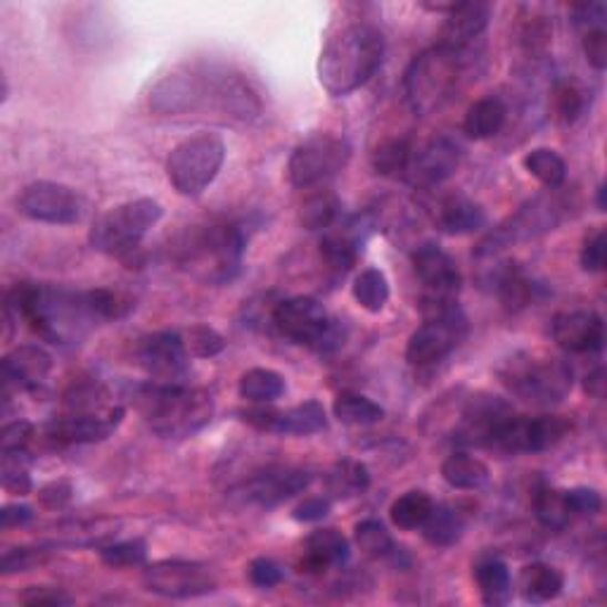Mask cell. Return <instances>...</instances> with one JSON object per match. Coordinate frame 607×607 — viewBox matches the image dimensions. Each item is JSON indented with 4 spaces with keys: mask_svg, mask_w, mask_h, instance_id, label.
Wrapping results in <instances>:
<instances>
[{
    "mask_svg": "<svg viewBox=\"0 0 607 607\" xmlns=\"http://www.w3.org/2000/svg\"><path fill=\"white\" fill-rule=\"evenodd\" d=\"M584 384H586V392H588V394L596 397V399H600V397L605 394V370H603V366H598V368L594 370V373H588Z\"/></svg>",
    "mask_w": 607,
    "mask_h": 607,
    "instance_id": "obj_60",
    "label": "cell"
},
{
    "mask_svg": "<svg viewBox=\"0 0 607 607\" xmlns=\"http://www.w3.org/2000/svg\"><path fill=\"white\" fill-rule=\"evenodd\" d=\"M425 323L420 326L407 344V361L411 366H432L444 361L467 335V318L455 299L423 297Z\"/></svg>",
    "mask_w": 607,
    "mask_h": 607,
    "instance_id": "obj_10",
    "label": "cell"
},
{
    "mask_svg": "<svg viewBox=\"0 0 607 607\" xmlns=\"http://www.w3.org/2000/svg\"><path fill=\"white\" fill-rule=\"evenodd\" d=\"M420 529H423L428 544L446 548V546H453L455 542H461V536L465 532V519L459 511L451 508V505L434 503L432 515Z\"/></svg>",
    "mask_w": 607,
    "mask_h": 607,
    "instance_id": "obj_35",
    "label": "cell"
},
{
    "mask_svg": "<svg viewBox=\"0 0 607 607\" xmlns=\"http://www.w3.org/2000/svg\"><path fill=\"white\" fill-rule=\"evenodd\" d=\"M527 172L544 185L546 191L563 188L567 178V164L558 155V152L551 147H536L525 157Z\"/></svg>",
    "mask_w": 607,
    "mask_h": 607,
    "instance_id": "obj_41",
    "label": "cell"
},
{
    "mask_svg": "<svg viewBox=\"0 0 607 607\" xmlns=\"http://www.w3.org/2000/svg\"><path fill=\"white\" fill-rule=\"evenodd\" d=\"M342 216L340 197L330 191H320L304 199L299 209V224L307 230H328Z\"/></svg>",
    "mask_w": 607,
    "mask_h": 607,
    "instance_id": "obj_38",
    "label": "cell"
},
{
    "mask_svg": "<svg viewBox=\"0 0 607 607\" xmlns=\"http://www.w3.org/2000/svg\"><path fill=\"white\" fill-rule=\"evenodd\" d=\"M351 292L361 309L368 313H380L390 301V282H387V276L380 268H366L353 280Z\"/></svg>",
    "mask_w": 607,
    "mask_h": 607,
    "instance_id": "obj_42",
    "label": "cell"
},
{
    "mask_svg": "<svg viewBox=\"0 0 607 607\" xmlns=\"http://www.w3.org/2000/svg\"><path fill=\"white\" fill-rule=\"evenodd\" d=\"M582 45H584V55H586L588 64H591L598 72H605V66H607V31H605V27L584 31Z\"/></svg>",
    "mask_w": 607,
    "mask_h": 607,
    "instance_id": "obj_53",
    "label": "cell"
},
{
    "mask_svg": "<svg viewBox=\"0 0 607 607\" xmlns=\"http://www.w3.org/2000/svg\"><path fill=\"white\" fill-rule=\"evenodd\" d=\"M328 428V418L323 403L311 399L288 411H278L274 432L271 434H288V436H309L323 432Z\"/></svg>",
    "mask_w": 607,
    "mask_h": 607,
    "instance_id": "obj_33",
    "label": "cell"
},
{
    "mask_svg": "<svg viewBox=\"0 0 607 607\" xmlns=\"http://www.w3.org/2000/svg\"><path fill=\"white\" fill-rule=\"evenodd\" d=\"M508 120V105L498 95H486L470 105L463 128L472 141H488L501 133Z\"/></svg>",
    "mask_w": 607,
    "mask_h": 607,
    "instance_id": "obj_31",
    "label": "cell"
},
{
    "mask_svg": "<svg viewBox=\"0 0 607 607\" xmlns=\"http://www.w3.org/2000/svg\"><path fill=\"white\" fill-rule=\"evenodd\" d=\"M247 575L257 588H274L285 579V569L271 558H255L247 567Z\"/></svg>",
    "mask_w": 607,
    "mask_h": 607,
    "instance_id": "obj_51",
    "label": "cell"
},
{
    "mask_svg": "<svg viewBox=\"0 0 607 607\" xmlns=\"http://www.w3.org/2000/svg\"><path fill=\"white\" fill-rule=\"evenodd\" d=\"M33 434H37V430H33L29 420H12V423L3 425V430H0V451L24 453L33 442Z\"/></svg>",
    "mask_w": 607,
    "mask_h": 607,
    "instance_id": "obj_49",
    "label": "cell"
},
{
    "mask_svg": "<svg viewBox=\"0 0 607 607\" xmlns=\"http://www.w3.org/2000/svg\"><path fill=\"white\" fill-rule=\"evenodd\" d=\"M515 415L513 407L501 397L480 392L465 401L453 440L463 446H492L498 430Z\"/></svg>",
    "mask_w": 607,
    "mask_h": 607,
    "instance_id": "obj_17",
    "label": "cell"
},
{
    "mask_svg": "<svg viewBox=\"0 0 607 607\" xmlns=\"http://www.w3.org/2000/svg\"><path fill=\"white\" fill-rule=\"evenodd\" d=\"M488 17H492V6L484 3V0H459V6L446 14L440 43L451 48H470V43L484 33Z\"/></svg>",
    "mask_w": 607,
    "mask_h": 607,
    "instance_id": "obj_26",
    "label": "cell"
},
{
    "mask_svg": "<svg viewBox=\"0 0 607 607\" xmlns=\"http://www.w3.org/2000/svg\"><path fill=\"white\" fill-rule=\"evenodd\" d=\"M475 582L482 603L488 607H503L513 600L511 569L496 555H486L475 565Z\"/></svg>",
    "mask_w": 607,
    "mask_h": 607,
    "instance_id": "obj_30",
    "label": "cell"
},
{
    "mask_svg": "<svg viewBox=\"0 0 607 607\" xmlns=\"http://www.w3.org/2000/svg\"><path fill=\"white\" fill-rule=\"evenodd\" d=\"M17 209L31 218V222L72 226L79 224L83 214H86V199L64 183L37 181L29 183L22 195L17 197Z\"/></svg>",
    "mask_w": 607,
    "mask_h": 607,
    "instance_id": "obj_13",
    "label": "cell"
},
{
    "mask_svg": "<svg viewBox=\"0 0 607 607\" xmlns=\"http://www.w3.org/2000/svg\"><path fill=\"white\" fill-rule=\"evenodd\" d=\"M605 195H607V188H605V183H600V185H598V195H596V205H598V212H605V209H607Z\"/></svg>",
    "mask_w": 607,
    "mask_h": 607,
    "instance_id": "obj_61",
    "label": "cell"
},
{
    "mask_svg": "<svg viewBox=\"0 0 607 607\" xmlns=\"http://www.w3.org/2000/svg\"><path fill=\"white\" fill-rule=\"evenodd\" d=\"M565 588V577L558 567L546 563H532L519 572L522 600L532 605H544L558 598Z\"/></svg>",
    "mask_w": 607,
    "mask_h": 607,
    "instance_id": "obj_32",
    "label": "cell"
},
{
    "mask_svg": "<svg viewBox=\"0 0 607 607\" xmlns=\"http://www.w3.org/2000/svg\"><path fill=\"white\" fill-rule=\"evenodd\" d=\"M133 403L152 432L164 440H185L205 430L214 418V397L188 384L145 382L133 387Z\"/></svg>",
    "mask_w": 607,
    "mask_h": 607,
    "instance_id": "obj_3",
    "label": "cell"
},
{
    "mask_svg": "<svg viewBox=\"0 0 607 607\" xmlns=\"http://www.w3.org/2000/svg\"><path fill=\"white\" fill-rule=\"evenodd\" d=\"M122 407H100L86 411H70L48 425V440L60 446L105 442L124 423Z\"/></svg>",
    "mask_w": 607,
    "mask_h": 607,
    "instance_id": "obj_18",
    "label": "cell"
},
{
    "mask_svg": "<svg viewBox=\"0 0 607 607\" xmlns=\"http://www.w3.org/2000/svg\"><path fill=\"white\" fill-rule=\"evenodd\" d=\"M100 558L110 567H138L147 560V544L143 538H128V542L100 548Z\"/></svg>",
    "mask_w": 607,
    "mask_h": 607,
    "instance_id": "obj_48",
    "label": "cell"
},
{
    "mask_svg": "<svg viewBox=\"0 0 607 607\" xmlns=\"http://www.w3.org/2000/svg\"><path fill=\"white\" fill-rule=\"evenodd\" d=\"M434 224L446 235H467L484 228L486 214L475 199L463 193H451L436 202Z\"/></svg>",
    "mask_w": 607,
    "mask_h": 607,
    "instance_id": "obj_27",
    "label": "cell"
},
{
    "mask_svg": "<svg viewBox=\"0 0 607 607\" xmlns=\"http://www.w3.org/2000/svg\"><path fill=\"white\" fill-rule=\"evenodd\" d=\"M20 603L22 605H31V607H62V605H72L74 598L66 596L62 588L55 586H29L27 591L20 594Z\"/></svg>",
    "mask_w": 607,
    "mask_h": 607,
    "instance_id": "obj_52",
    "label": "cell"
},
{
    "mask_svg": "<svg viewBox=\"0 0 607 607\" xmlns=\"http://www.w3.org/2000/svg\"><path fill=\"white\" fill-rule=\"evenodd\" d=\"M33 519H37V513H33V508H29V505L14 503V505H6V508L0 511V525H3V529L27 527Z\"/></svg>",
    "mask_w": 607,
    "mask_h": 607,
    "instance_id": "obj_59",
    "label": "cell"
},
{
    "mask_svg": "<svg viewBox=\"0 0 607 607\" xmlns=\"http://www.w3.org/2000/svg\"><path fill=\"white\" fill-rule=\"evenodd\" d=\"M378 228V218L373 212L351 214L347 218H337L323 238H320V257L332 268V271L347 274L349 268L359 261L363 245Z\"/></svg>",
    "mask_w": 607,
    "mask_h": 607,
    "instance_id": "obj_16",
    "label": "cell"
},
{
    "mask_svg": "<svg viewBox=\"0 0 607 607\" xmlns=\"http://www.w3.org/2000/svg\"><path fill=\"white\" fill-rule=\"evenodd\" d=\"M311 482H313V475L309 470L276 467V470L261 472V475L257 477H251L243 486V496L249 503L264 505V508H274V505H280L288 498L307 492Z\"/></svg>",
    "mask_w": 607,
    "mask_h": 607,
    "instance_id": "obj_24",
    "label": "cell"
},
{
    "mask_svg": "<svg viewBox=\"0 0 607 607\" xmlns=\"http://www.w3.org/2000/svg\"><path fill=\"white\" fill-rule=\"evenodd\" d=\"M572 423L563 415H538V418H517L513 415L505 423L488 449L501 453H542L558 446L569 434Z\"/></svg>",
    "mask_w": 607,
    "mask_h": 607,
    "instance_id": "obj_14",
    "label": "cell"
},
{
    "mask_svg": "<svg viewBox=\"0 0 607 607\" xmlns=\"http://www.w3.org/2000/svg\"><path fill=\"white\" fill-rule=\"evenodd\" d=\"M351 160V145L335 133H316L295 147L288 162V178L299 191L335 178Z\"/></svg>",
    "mask_w": 607,
    "mask_h": 607,
    "instance_id": "obj_12",
    "label": "cell"
},
{
    "mask_svg": "<svg viewBox=\"0 0 607 607\" xmlns=\"http://www.w3.org/2000/svg\"><path fill=\"white\" fill-rule=\"evenodd\" d=\"M572 17H575V24L584 31L598 29V27H605L607 8L605 3H577L572 6Z\"/></svg>",
    "mask_w": 607,
    "mask_h": 607,
    "instance_id": "obj_56",
    "label": "cell"
},
{
    "mask_svg": "<svg viewBox=\"0 0 607 607\" xmlns=\"http://www.w3.org/2000/svg\"><path fill=\"white\" fill-rule=\"evenodd\" d=\"M72 494L74 488L70 482H50L45 484L41 492H39V501L43 508H50V511H58V508H64L66 503L72 501Z\"/></svg>",
    "mask_w": 607,
    "mask_h": 607,
    "instance_id": "obj_57",
    "label": "cell"
},
{
    "mask_svg": "<svg viewBox=\"0 0 607 607\" xmlns=\"http://www.w3.org/2000/svg\"><path fill=\"white\" fill-rule=\"evenodd\" d=\"M432 511H434L432 496L413 488V492H407L392 503L390 517H392V522L399 529L413 532V529H420L425 525L428 517L432 515Z\"/></svg>",
    "mask_w": 607,
    "mask_h": 607,
    "instance_id": "obj_40",
    "label": "cell"
},
{
    "mask_svg": "<svg viewBox=\"0 0 607 607\" xmlns=\"http://www.w3.org/2000/svg\"><path fill=\"white\" fill-rule=\"evenodd\" d=\"M330 498L326 496H311V498H304L297 508L292 511V517L297 522H318V519H323L328 517L330 513Z\"/></svg>",
    "mask_w": 607,
    "mask_h": 607,
    "instance_id": "obj_58",
    "label": "cell"
},
{
    "mask_svg": "<svg viewBox=\"0 0 607 607\" xmlns=\"http://www.w3.org/2000/svg\"><path fill=\"white\" fill-rule=\"evenodd\" d=\"M8 311L22 318L45 342L60 347L79 344L100 326L89 290L76 292L53 285L17 282L8 292Z\"/></svg>",
    "mask_w": 607,
    "mask_h": 607,
    "instance_id": "obj_1",
    "label": "cell"
},
{
    "mask_svg": "<svg viewBox=\"0 0 607 607\" xmlns=\"http://www.w3.org/2000/svg\"><path fill=\"white\" fill-rule=\"evenodd\" d=\"M353 536H357L359 548L370 555V558H384L394 551V538L387 532V527L378 519H363L353 529Z\"/></svg>",
    "mask_w": 607,
    "mask_h": 607,
    "instance_id": "obj_46",
    "label": "cell"
},
{
    "mask_svg": "<svg viewBox=\"0 0 607 607\" xmlns=\"http://www.w3.org/2000/svg\"><path fill=\"white\" fill-rule=\"evenodd\" d=\"M484 285H488L492 292H496L501 307L511 313L527 309L534 301V292L538 288V285H534V280L522 274L515 264L496 266L494 271L484 278Z\"/></svg>",
    "mask_w": 607,
    "mask_h": 607,
    "instance_id": "obj_29",
    "label": "cell"
},
{
    "mask_svg": "<svg viewBox=\"0 0 607 607\" xmlns=\"http://www.w3.org/2000/svg\"><path fill=\"white\" fill-rule=\"evenodd\" d=\"M351 558L349 538L332 527L316 529L309 534L307 546H304V567L311 575H320L330 567H342Z\"/></svg>",
    "mask_w": 607,
    "mask_h": 607,
    "instance_id": "obj_28",
    "label": "cell"
},
{
    "mask_svg": "<svg viewBox=\"0 0 607 607\" xmlns=\"http://www.w3.org/2000/svg\"><path fill=\"white\" fill-rule=\"evenodd\" d=\"M164 209L160 202L141 197L110 209L91 228V247L107 257L133 264L145 235L160 224Z\"/></svg>",
    "mask_w": 607,
    "mask_h": 607,
    "instance_id": "obj_8",
    "label": "cell"
},
{
    "mask_svg": "<svg viewBox=\"0 0 607 607\" xmlns=\"http://www.w3.org/2000/svg\"><path fill=\"white\" fill-rule=\"evenodd\" d=\"M551 337L565 353H598L605 344V323L596 311H563L553 318Z\"/></svg>",
    "mask_w": 607,
    "mask_h": 607,
    "instance_id": "obj_23",
    "label": "cell"
},
{
    "mask_svg": "<svg viewBox=\"0 0 607 607\" xmlns=\"http://www.w3.org/2000/svg\"><path fill=\"white\" fill-rule=\"evenodd\" d=\"M461 166V147L449 138H434L423 147L413 150V160L403 181H409L413 188L428 191L436 188L449 181Z\"/></svg>",
    "mask_w": 607,
    "mask_h": 607,
    "instance_id": "obj_22",
    "label": "cell"
},
{
    "mask_svg": "<svg viewBox=\"0 0 607 607\" xmlns=\"http://www.w3.org/2000/svg\"><path fill=\"white\" fill-rule=\"evenodd\" d=\"M138 363L152 382L183 384L191 370V353L181 332H155L138 344Z\"/></svg>",
    "mask_w": 607,
    "mask_h": 607,
    "instance_id": "obj_19",
    "label": "cell"
},
{
    "mask_svg": "<svg viewBox=\"0 0 607 607\" xmlns=\"http://www.w3.org/2000/svg\"><path fill=\"white\" fill-rule=\"evenodd\" d=\"M553 95H555V116H558V122L565 126L575 124L586 110V91L577 81H560L558 86H555Z\"/></svg>",
    "mask_w": 607,
    "mask_h": 607,
    "instance_id": "obj_45",
    "label": "cell"
},
{
    "mask_svg": "<svg viewBox=\"0 0 607 607\" xmlns=\"http://www.w3.org/2000/svg\"><path fill=\"white\" fill-rule=\"evenodd\" d=\"M143 582L150 594L162 598H197L216 591V577L207 565L185 560H162L145 567Z\"/></svg>",
    "mask_w": 607,
    "mask_h": 607,
    "instance_id": "obj_15",
    "label": "cell"
},
{
    "mask_svg": "<svg viewBox=\"0 0 607 607\" xmlns=\"http://www.w3.org/2000/svg\"><path fill=\"white\" fill-rule=\"evenodd\" d=\"M577 195L565 188L546 191L532 197L513 216H508L492 233L484 235L482 243L477 245V257H494L496 251L511 245L542 238V235L565 224L577 212Z\"/></svg>",
    "mask_w": 607,
    "mask_h": 607,
    "instance_id": "obj_5",
    "label": "cell"
},
{
    "mask_svg": "<svg viewBox=\"0 0 607 607\" xmlns=\"http://www.w3.org/2000/svg\"><path fill=\"white\" fill-rule=\"evenodd\" d=\"M335 418L344 425L353 428H368V425H378L384 418V409L373 399H368L363 394H340L335 399L332 407Z\"/></svg>",
    "mask_w": 607,
    "mask_h": 607,
    "instance_id": "obj_39",
    "label": "cell"
},
{
    "mask_svg": "<svg viewBox=\"0 0 607 607\" xmlns=\"http://www.w3.org/2000/svg\"><path fill=\"white\" fill-rule=\"evenodd\" d=\"M565 501L569 513L579 517H594L603 508V496L591 486L569 488V492H565Z\"/></svg>",
    "mask_w": 607,
    "mask_h": 607,
    "instance_id": "obj_50",
    "label": "cell"
},
{
    "mask_svg": "<svg viewBox=\"0 0 607 607\" xmlns=\"http://www.w3.org/2000/svg\"><path fill=\"white\" fill-rule=\"evenodd\" d=\"M442 477L451 488L459 492H475L488 482V467L484 461L465 451H455L442 463Z\"/></svg>",
    "mask_w": 607,
    "mask_h": 607,
    "instance_id": "obj_34",
    "label": "cell"
},
{
    "mask_svg": "<svg viewBox=\"0 0 607 607\" xmlns=\"http://www.w3.org/2000/svg\"><path fill=\"white\" fill-rule=\"evenodd\" d=\"M214 100V79L195 72L164 76L150 93V107L164 116L188 114Z\"/></svg>",
    "mask_w": 607,
    "mask_h": 607,
    "instance_id": "obj_20",
    "label": "cell"
},
{
    "mask_svg": "<svg viewBox=\"0 0 607 607\" xmlns=\"http://www.w3.org/2000/svg\"><path fill=\"white\" fill-rule=\"evenodd\" d=\"M274 326L292 344L309 347L320 357H330L342 349L347 328L342 320L332 318L323 304L313 297H290L276 304Z\"/></svg>",
    "mask_w": 607,
    "mask_h": 607,
    "instance_id": "obj_9",
    "label": "cell"
},
{
    "mask_svg": "<svg viewBox=\"0 0 607 607\" xmlns=\"http://www.w3.org/2000/svg\"><path fill=\"white\" fill-rule=\"evenodd\" d=\"M505 390L534 407H555L572 392V368L542 351H517L498 366Z\"/></svg>",
    "mask_w": 607,
    "mask_h": 607,
    "instance_id": "obj_7",
    "label": "cell"
},
{
    "mask_svg": "<svg viewBox=\"0 0 607 607\" xmlns=\"http://www.w3.org/2000/svg\"><path fill=\"white\" fill-rule=\"evenodd\" d=\"M245 233L238 226L214 224L193 228L174 247V259L185 274L209 285L235 280L243 268Z\"/></svg>",
    "mask_w": 607,
    "mask_h": 607,
    "instance_id": "obj_4",
    "label": "cell"
},
{
    "mask_svg": "<svg viewBox=\"0 0 607 607\" xmlns=\"http://www.w3.org/2000/svg\"><path fill=\"white\" fill-rule=\"evenodd\" d=\"M534 515L542 527H546L551 532H563L572 517V513L567 508V501H565V492H560V488H553V486L538 488L534 496Z\"/></svg>",
    "mask_w": 607,
    "mask_h": 607,
    "instance_id": "obj_44",
    "label": "cell"
},
{
    "mask_svg": "<svg viewBox=\"0 0 607 607\" xmlns=\"http://www.w3.org/2000/svg\"><path fill=\"white\" fill-rule=\"evenodd\" d=\"M226 143L216 133L202 131L178 143L166 160V176L178 195L199 197L222 172Z\"/></svg>",
    "mask_w": 607,
    "mask_h": 607,
    "instance_id": "obj_11",
    "label": "cell"
},
{
    "mask_svg": "<svg viewBox=\"0 0 607 607\" xmlns=\"http://www.w3.org/2000/svg\"><path fill=\"white\" fill-rule=\"evenodd\" d=\"M413 271L423 282L425 297L430 299H455L461 292L463 276L455 259L440 245L425 243L413 251Z\"/></svg>",
    "mask_w": 607,
    "mask_h": 607,
    "instance_id": "obj_21",
    "label": "cell"
},
{
    "mask_svg": "<svg viewBox=\"0 0 607 607\" xmlns=\"http://www.w3.org/2000/svg\"><path fill=\"white\" fill-rule=\"evenodd\" d=\"M53 370V357L39 344H22L3 359L6 390L14 387L20 392H37Z\"/></svg>",
    "mask_w": 607,
    "mask_h": 607,
    "instance_id": "obj_25",
    "label": "cell"
},
{
    "mask_svg": "<svg viewBox=\"0 0 607 607\" xmlns=\"http://www.w3.org/2000/svg\"><path fill=\"white\" fill-rule=\"evenodd\" d=\"M37 563H41V553L31 551V548H10L3 553L0 572H3V575H12V572H27Z\"/></svg>",
    "mask_w": 607,
    "mask_h": 607,
    "instance_id": "obj_55",
    "label": "cell"
},
{
    "mask_svg": "<svg viewBox=\"0 0 607 607\" xmlns=\"http://www.w3.org/2000/svg\"><path fill=\"white\" fill-rule=\"evenodd\" d=\"M582 268L586 274H600L605 268V230H596L588 235L579 255Z\"/></svg>",
    "mask_w": 607,
    "mask_h": 607,
    "instance_id": "obj_54",
    "label": "cell"
},
{
    "mask_svg": "<svg viewBox=\"0 0 607 607\" xmlns=\"http://www.w3.org/2000/svg\"><path fill=\"white\" fill-rule=\"evenodd\" d=\"M384 60V37L370 22H349L332 33L318 58V79L332 97H344L375 76Z\"/></svg>",
    "mask_w": 607,
    "mask_h": 607,
    "instance_id": "obj_2",
    "label": "cell"
},
{
    "mask_svg": "<svg viewBox=\"0 0 607 607\" xmlns=\"http://www.w3.org/2000/svg\"><path fill=\"white\" fill-rule=\"evenodd\" d=\"M467 66V48L434 45L420 53L403 79L407 100L418 116L442 110L459 89Z\"/></svg>",
    "mask_w": 607,
    "mask_h": 607,
    "instance_id": "obj_6",
    "label": "cell"
},
{
    "mask_svg": "<svg viewBox=\"0 0 607 607\" xmlns=\"http://www.w3.org/2000/svg\"><path fill=\"white\" fill-rule=\"evenodd\" d=\"M238 392L249 403H274L285 394V378L271 368H249L238 382Z\"/></svg>",
    "mask_w": 607,
    "mask_h": 607,
    "instance_id": "obj_36",
    "label": "cell"
},
{
    "mask_svg": "<svg viewBox=\"0 0 607 607\" xmlns=\"http://www.w3.org/2000/svg\"><path fill=\"white\" fill-rule=\"evenodd\" d=\"M330 498H353L370 486V472L359 461H340L326 477Z\"/></svg>",
    "mask_w": 607,
    "mask_h": 607,
    "instance_id": "obj_37",
    "label": "cell"
},
{
    "mask_svg": "<svg viewBox=\"0 0 607 607\" xmlns=\"http://www.w3.org/2000/svg\"><path fill=\"white\" fill-rule=\"evenodd\" d=\"M413 145L407 138H390L375 147L373 152V168L380 176L387 178H403L409 172L413 160Z\"/></svg>",
    "mask_w": 607,
    "mask_h": 607,
    "instance_id": "obj_43",
    "label": "cell"
},
{
    "mask_svg": "<svg viewBox=\"0 0 607 607\" xmlns=\"http://www.w3.org/2000/svg\"><path fill=\"white\" fill-rule=\"evenodd\" d=\"M181 337L185 342V349L191 353V359H212L226 349L224 335L209 326H193L181 332Z\"/></svg>",
    "mask_w": 607,
    "mask_h": 607,
    "instance_id": "obj_47",
    "label": "cell"
}]
</instances>
